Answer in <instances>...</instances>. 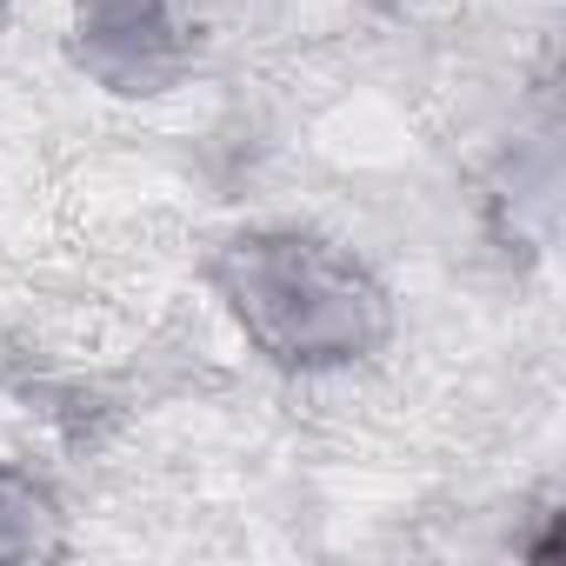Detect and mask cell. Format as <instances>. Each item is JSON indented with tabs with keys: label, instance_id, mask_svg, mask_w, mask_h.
I'll return each instance as SVG.
<instances>
[{
	"label": "cell",
	"instance_id": "2",
	"mask_svg": "<svg viewBox=\"0 0 566 566\" xmlns=\"http://www.w3.org/2000/svg\"><path fill=\"white\" fill-rule=\"evenodd\" d=\"M74 61L114 94H167L193 61V28L174 0H81Z\"/></svg>",
	"mask_w": 566,
	"mask_h": 566
},
{
	"label": "cell",
	"instance_id": "3",
	"mask_svg": "<svg viewBox=\"0 0 566 566\" xmlns=\"http://www.w3.org/2000/svg\"><path fill=\"white\" fill-rule=\"evenodd\" d=\"M54 513H41V500L0 473V559H34V553H54Z\"/></svg>",
	"mask_w": 566,
	"mask_h": 566
},
{
	"label": "cell",
	"instance_id": "1",
	"mask_svg": "<svg viewBox=\"0 0 566 566\" xmlns=\"http://www.w3.org/2000/svg\"><path fill=\"white\" fill-rule=\"evenodd\" d=\"M213 287L240 334L287 374H327L354 367L387 347L394 307L387 287L347 247L294 227L240 233L213 260Z\"/></svg>",
	"mask_w": 566,
	"mask_h": 566
}]
</instances>
